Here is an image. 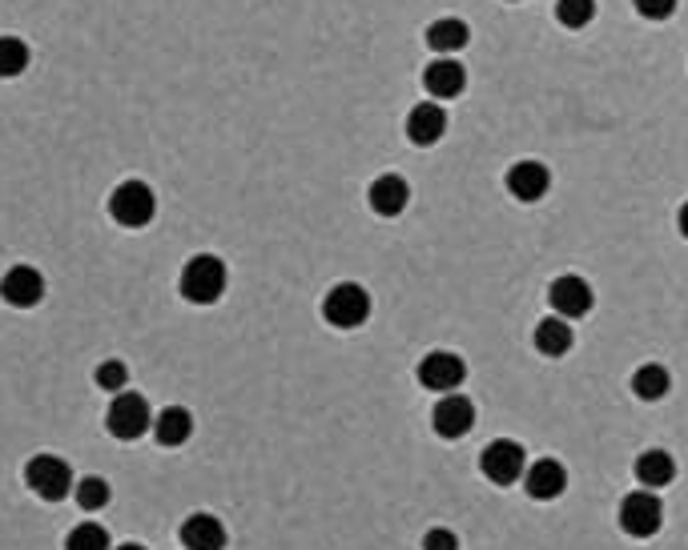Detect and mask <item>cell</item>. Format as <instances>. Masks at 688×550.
Segmentation results:
<instances>
[{"mask_svg":"<svg viewBox=\"0 0 688 550\" xmlns=\"http://www.w3.org/2000/svg\"><path fill=\"white\" fill-rule=\"evenodd\" d=\"M226 294V262L213 254L189 257L181 269V297L194 306H213Z\"/></svg>","mask_w":688,"mask_h":550,"instance_id":"cell-1","label":"cell"},{"mask_svg":"<svg viewBox=\"0 0 688 550\" xmlns=\"http://www.w3.org/2000/svg\"><path fill=\"white\" fill-rule=\"evenodd\" d=\"M24 483L33 490L37 498H45V503H61L69 498V490L77 486L73 478V466L65 458H56V454H33L29 466H24Z\"/></svg>","mask_w":688,"mask_h":550,"instance_id":"cell-2","label":"cell"},{"mask_svg":"<svg viewBox=\"0 0 688 550\" xmlns=\"http://www.w3.org/2000/svg\"><path fill=\"white\" fill-rule=\"evenodd\" d=\"M157 213V198L154 189L145 186V181H122V186L110 193V218L117 221V225H125V230H142V225H149Z\"/></svg>","mask_w":688,"mask_h":550,"instance_id":"cell-3","label":"cell"},{"mask_svg":"<svg viewBox=\"0 0 688 550\" xmlns=\"http://www.w3.org/2000/svg\"><path fill=\"white\" fill-rule=\"evenodd\" d=\"M322 318L331 321L334 330H358L371 318V297L355 282H338L331 294L322 297Z\"/></svg>","mask_w":688,"mask_h":550,"instance_id":"cell-4","label":"cell"},{"mask_svg":"<svg viewBox=\"0 0 688 550\" xmlns=\"http://www.w3.org/2000/svg\"><path fill=\"white\" fill-rule=\"evenodd\" d=\"M105 426H110L113 438H122V442L142 438L145 430L154 426L149 402H145L142 394H134V390H122V394H113L110 414H105Z\"/></svg>","mask_w":688,"mask_h":550,"instance_id":"cell-5","label":"cell"},{"mask_svg":"<svg viewBox=\"0 0 688 550\" xmlns=\"http://www.w3.org/2000/svg\"><path fill=\"white\" fill-rule=\"evenodd\" d=\"M621 527H624V535H633V539H653L656 530L665 527V507H660L656 490H648V486H644V490L624 495Z\"/></svg>","mask_w":688,"mask_h":550,"instance_id":"cell-6","label":"cell"},{"mask_svg":"<svg viewBox=\"0 0 688 550\" xmlns=\"http://www.w3.org/2000/svg\"><path fill=\"white\" fill-rule=\"evenodd\" d=\"M479 470H483L488 483L511 486V483H520L523 470H528V454H523L520 442L496 438V442H488V451L479 454Z\"/></svg>","mask_w":688,"mask_h":550,"instance_id":"cell-7","label":"cell"},{"mask_svg":"<svg viewBox=\"0 0 688 550\" xmlns=\"http://www.w3.org/2000/svg\"><path fill=\"white\" fill-rule=\"evenodd\" d=\"M463 378H467L463 358L451 350H431L419 362V385L423 390H431V394H451V390L463 385Z\"/></svg>","mask_w":688,"mask_h":550,"instance_id":"cell-8","label":"cell"},{"mask_svg":"<svg viewBox=\"0 0 688 550\" xmlns=\"http://www.w3.org/2000/svg\"><path fill=\"white\" fill-rule=\"evenodd\" d=\"M0 297H4L12 309L41 306V297H45V274L33 269V265H12V269H4V277H0Z\"/></svg>","mask_w":688,"mask_h":550,"instance_id":"cell-9","label":"cell"},{"mask_svg":"<svg viewBox=\"0 0 688 550\" xmlns=\"http://www.w3.org/2000/svg\"><path fill=\"white\" fill-rule=\"evenodd\" d=\"M548 302H552L555 318L576 321V318H584V314L592 309L596 294H592V286L580 274H564V277H555V282H552V289H548Z\"/></svg>","mask_w":688,"mask_h":550,"instance_id":"cell-10","label":"cell"},{"mask_svg":"<svg viewBox=\"0 0 688 550\" xmlns=\"http://www.w3.org/2000/svg\"><path fill=\"white\" fill-rule=\"evenodd\" d=\"M431 426L439 438H463L467 430L476 426V406H471V398L463 394H439V402H435L431 410Z\"/></svg>","mask_w":688,"mask_h":550,"instance_id":"cell-11","label":"cell"},{"mask_svg":"<svg viewBox=\"0 0 688 550\" xmlns=\"http://www.w3.org/2000/svg\"><path fill=\"white\" fill-rule=\"evenodd\" d=\"M548 189H552V173H548L544 161H515L508 169V193L523 205H532V201H544Z\"/></svg>","mask_w":688,"mask_h":550,"instance_id":"cell-12","label":"cell"},{"mask_svg":"<svg viewBox=\"0 0 688 550\" xmlns=\"http://www.w3.org/2000/svg\"><path fill=\"white\" fill-rule=\"evenodd\" d=\"M447 133V113L439 101H423L407 113V141L419 145V149H431L435 141H444Z\"/></svg>","mask_w":688,"mask_h":550,"instance_id":"cell-13","label":"cell"},{"mask_svg":"<svg viewBox=\"0 0 688 550\" xmlns=\"http://www.w3.org/2000/svg\"><path fill=\"white\" fill-rule=\"evenodd\" d=\"M463 85H467V73L456 56H435L431 65L423 68V88H427V97H435V101L459 97Z\"/></svg>","mask_w":688,"mask_h":550,"instance_id":"cell-14","label":"cell"},{"mask_svg":"<svg viewBox=\"0 0 688 550\" xmlns=\"http://www.w3.org/2000/svg\"><path fill=\"white\" fill-rule=\"evenodd\" d=\"M523 486H528V495H532L535 503H552V498L564 495V486H567L564 463L540 458V463H532L528 470H523Z\"/></svg>","mask_w":688,"mask_h":550,"instance_id":"cell-15","label":"cell"},{"mask_svg":"<svg viewBox=\"0 0 688 550\" xmlns=\"http://www.w3.org/2000/svg\"><path fill=\"white\" fill-rule=\"evenodd\" d=\"M367 201L378 218H399V213L407 210V201H411V186H407L399 173H383L378 181H371Z\"/></svg>","mask_w":688,"mask_h":550,"instance_id":"cell-16","label":"cell"},{"mask_svg":"<svg viewBox=\"0 0 688 550\" xmlns=\"http://www.w3.org/2000/svg\"><path fill=\"white\" fill-rule=\"evenodd\" d=\"M181 547L186 550H226V527L213 515H189L181 522Z\"/></svg>","mask_w":688,"mask_h":550,"instance_id":"cell-17","label":"cell"},{"mask_svg":"<svg viewBox=\"0 0 688 550\" xmlns=\"http://www.w3.org/2000/svg\"><path fill=\"white\" fill-rule=\"evenodd\" d=\"M189 434H194V414L186 406H166L154 419V438L161 446H186Z\"/></svg>","mask_w":688,"mask_h":550,"instance_id":"cell-18","label":"cell"},{"mask_svg":"<svg viewBox=\"0 0 688 550\" xmlns=\"http://www.w3.org/2000/svg\"><path fill=\"white\" fill-rule=\"evenodd\" d=\"M572 341H576V334H572L567 318H544L535 326V350L544 358H564L572 350Z\"/></svg>","mask_w":688,"mask_h":550,"instance_id":"cell-19","label":"cell"},{"mask_svg":"<svg viewBox=\"0 0 688 550\" xmlns=\"http://www.w3.org/2000/svg\"><path fill=\"white\" fill-rule=\"evenodd\" d=\"M467 41H471V29H467L459 17H444V21H435L431 29H427V44H431L439 56L459 53V49H467Z\"/></svg>","mask_w":688,"mask_h":550,"instance_id":"cell-20","label":"cell"},{"mask_svg":"<svg viewBox=\"0 0 688 550\" xmlns=\"http://www.w3.org/2000/svg\"><path fill=\"white\" fill-rule=\"evenodd\" d=\"M636 478H640L648 490H660L677 478V463H673V454L668 451H644L636 458Z\"/></svg>","mask_w":688,"mask_h":550,"instance_id":"cell-21","label":"cell"},{"mask_svg":"<svg viewBox=\"0 0 688 550\" xmlns=\"http://www.w3.org/2000/svg\"><path fill=\"white\" fill-rule=\"evenodd\" d=\"M668 390H673V378H668L665 366L648 362V366H640V370L633 374V394L644 398V402H660Z\"/></svg>","mask_w":688,"mask_h":550,"instance_id":"cell-22","label":"cell"},{"mask_svg":"<svg viewBox=\"0 0 688 550\" xmlns=\"http://www.w3.org/2000/svg\"><path fill=\"white\" fill-rule=\"evenodd\" d=\"M29 68V44L21 36H0V81L21 77Z\"/></svg>","mask_w":688,"mask_h":550,"instance_id":"cell-23","label":"cell"},{"mask_svg":"<svg viewBox=\"0 0 688 550\" xmlns=\"http://www.w3.org/2000/svg\"><path fill=\"white\" fill-rule=\"evenodd\" d=\"M592 17H596V0H555V21L564 29H588Z\"/></svg>","mask_w":688,"mask_h":550,"instance_id":"cell-24","label":"cell"},{"mask_svg":"<svg viewBox=\"0 0 688 550\" xmlns=\"http://www.w3.org/2000/svg\"><path fill=\"white\" fill-rule=\"evenodd\" d=\"M65 550H113L110 530L101 527V522H81V527L69 530Z\"/></svg>","mask_w":688,"mask_h":550,"instance_id":"cell-25","label":"cell"},{"mask_svg":"<svg viewBox=\"0 0 688 550\" xmlns=\"http://www.w3.org/2000/svg\"><path fill=\"white\" fill-rule=\"evenodd\" d=\"M73 495H77V507L93 515V510H101L105 503H110V483L93 474V478H81V483L73 486Z\"/></svg>","mask_w":688,"mask_h":550,"instance_id":"cell-26","label":"cell"},{"mask_svg":"<svg viewBox=\"0 0 688 550\" xmlns=\"http://www.w3.org/2000/svg\"><path fill=\"white\" fill-rule=\"evenodd\" d=\"M125 382H129V370H125V362H101L97 366V385L101 390H110V394H122L125 390Z\"/></svg>","mask_w":688,"mask_h":550,"instance_id":"cell-27","label":"cell"},{"mask_svg":"<svg viewBox=\"0 0 688 550\" xmlns=\"http://www.w3.org/2000/svg\"><path fill=\"white\" fill-rule=\"evenodd\" d=\"M680 0H633V9L640 12L644 21H668L677 12Z\"/></svg>","mask_w":688,"mask_h":550,"instance_id":"cell-28","label":"cell"},{"mask_svg":"<svg viewBox=\"0 0 688 550\" xmlns=\"http://www.w3.org/2000/svg\"><path fill=\"white\" fill-rule=\"evenodd\" d=\"M423 550H459V535L447 527H435L423 535Z\"/></svg>","mask_w":688,"mask_h":550,"instance_id":"cell-29","label":"cell"},{"mask_svg":"<svg viewBox=\"0 0 688 550\" xmlns=\"http://www.w3.org/2000/svg\"><path fill=\"white\" fill-rule=\"evenodd\" d=\"M677 225H680V233H685V237H688V201H685V205H680V213H677Z\"/></svg>","mask_w":688,"mask_h":550,"instance_id":"cell-30","label":"cell"},{"mask_svg":"<svg viewBox=\"0 0 688 550\" xmlns=\"http://www.w3.org/2000/svg\"><path fill=\"white\" fill-rule=\"evenodd\" d=\"M113 550H145L142 542H125V547H113Z\"/></svg>","mask_w":688,"mask_h":550,"instance_id":"cell-31","label":"cell"}]
</instances>
